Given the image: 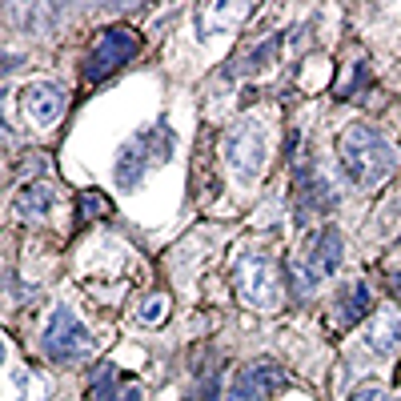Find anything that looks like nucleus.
Here are the masks:
<instances>
[{
    "mask_svg": "<svg viewBox=\"0 0 401 401\" xmlns=\"http://www.w3.org/2000/svg\"><path fill=\"white\" fill-rule=\"evenodd\" d=\"M20 109H24L29 125H56L64 112V89L48 84V80H32L20 93Z\"/></svg>",
    "mask_w": 401,
    "mask_h": 401,
    "instance_id": "6e6552de",
    "label": "nucleus"
},
{
    "mask_svg": "<svg viewBox=\"0 0 401 401\" xmlns=\"http://www.w3.org/2000/svg\"><path fill=\"white\" fill-rule=\"evenodd\" d=\"M40 345H45V353L52 357V361H61V365H77V361H84V357H93V349H96L93 333H89V329L77 321V313L64 309V305L48 317Z\"/></svg>",
    "mask_w": 401,
    "mask_h": 401,
    "instance_id": "f03ea898",
    "label": "nucleus"
},
{
    "mask_svg": "<svg viewBox=\"0 0 401 401\" xmlns=\"http://www.w3.org/2000/svg\"><path fill=\"white\" fill-rule=\"evenodd\" d=\"M233 281H237V297L249 309H269L277 305V273L265 253H245L233 265Z\"/></svg>",
    "mask_w": 401,
    "mask_h": 401,
    "instance_id": "39448f33",
    "label": "nucleus"
},
{
    "mask_svg": "<svg viewBox=\"0 0 401 401\" xmlns=\"http://www.w3.org/2000/svg\"><path fill=\"white\" fill-rule=\"evenodd\" d=\"M293 189H297V213H301V217H321V213H329V209L337 205L329 176L321 173V169H313V165H301V169H297Z\"/></svg>",
    "mask_w": 401,
    "mask_h": 401,
    "instance_id": "0eeeda50",
    "label": "nucleus"
},
{
    "mask_svg": "<svg viewBox=\"0 0 401 401\" xmlns=\"http://www.w3.org/2000/svg\"><path fill=\"white\" fill-rule=\"evenodd\" d=\"M337 157L345 165L353 185H377L393 173V149L377 128L369 125H345L337 137Z\"/></svg>",
    "mask_w": 401,
    "mask_h": 401,
    "instance_id": "f257e3e1",
    "label": "nucleus"
},
{
    "mask_svg": "<svg viewBox=\"0 0 401 401\" xmlns=\"http://www.w3.org/2000/svg\"><path fill=\"white\" fill-rule=\"evenodd\" d=\"M349 401H398V398H393L385 385H365V389H357Z\"/></svg>",
    "mask_w": 401,
    "mask_h": 401,
    "instance_id": "a211bd4d",
    "label": "nucleus"
},
{
    "mask_svg": "<svg viewBox=\"0 0 401 401\" xmlns=\"http://www.w3.org/2000/svg\"><path fill=\"white\" fill-rule=\"evenodd\" d=\"M341 257H345L341 233H337V229H321L317 237H313V245H309V253L293 261V285H297V293H301V297L313 293V285H317L321 277H329V273L341 269Z\"/></svg>",
    "mask_w": 401,
    "mask_h": 401,
    "instance_id": "20e7f679",
    "label": "nucleus"
},
{
    "mask_svg": "<svg viewBox=\"0 0 401 401\" xmlns=\"http://www.w3.org/2000/svg\"><path fill=\"white\" fill-rule=\"evenodd\" d=\"M137 56V32L133 29H109L100 32V40L93 45L89 61H84V80H105L109 73H116L121 64H128Z\"/></svg>",
    "mask_w": 401,
    "mask_h": 401,
    "instance_id": "423d86ee",
    "label": "nucleus"
},
{
    "mask_svg": "<svg viewBox=\"0 0 401 401\" xmlns=\"http://www.w3.org/2000/svg\"><path fill=\"white\" fill-rule=\"evenodd\" d=\"M277 52H281V32H273L269 40H261L257 48H249L245 61L237 64V73H265V68L277 61Z\"/></svg>",
    "mask_w": 401,
    "mask_h": 401,
    "instance_id": "4468645a",
    "label": "nucleus"
},
{
    "mask_svg": "<svg viewBox=\"0 0 401 401\" xmlns=\"http://www.w3.org/2000/svg\"><path fill=\"white\" fill-rule=\"evenodd\" d=\"M225 160L241 185H253L265 169V128L261 121H237L225 137Z\"/></svg>",
    "mask_w": 401,
    "mask_h": 401,
    "instance_id": "7ed1b4c3",
    "label": "nucleus"
},
{
    "mask_svg": "<svg viewBox=\"0 0 401 401\" xmlns=\"http://www.w3.org/2000/svg\"><path fill=\"white\" fill-rule=\"evenodd\" d=\"M281 381H285V373L273 365V361H253V365H245L233 377L229 401H261V398H269Z\"/></svg>",
    "mask_w": 401,
    "mask_h": 401,
    "instance_id": "1a4fd4ad",
    "label": "nucleus"
},
{
    "mask_svg": "<svg viewBox=\"0 0 401 401\" xmlns=\"http://www.w3.org/2000/svg\"><path fill=\"white\" fill-rule=\"evenodd\" d=\"M109 213H112L109 197H100L96 189L93 192H80V217H77L80 225H89L93 217H109Z\"/></svg>",
    "mask_w": 401,
    "mask_h": 401,
    "instance_id": "f3484780",
    "label": "nucleus"
},
{
    "mask_svg": "<svg viewBox=\"0 0 401 401\" xmlns=\"http://www.w3.org/2000/svg\"><path fill=\"white\" fill-rule=\"evenodd\" d=\"M52 201H56V197H52L48 185H24V189L16 192V217H24V221H45Z\"/></svg>",
    "mask_w": 401,
    "mask_h": 401,
    "instance_id": "ddd939ff",
    "label": "nucleus"
},
{
    "mask_svg": "<svg viewBox=\"0 0 401 401\" xmlns=\"http://www.w3.org/2000/svg\"><path fill=\"white\" fill-rule=\"evenodd\" d=\"M369 309H373V297L365 285H349L341 293V321H361Z\"/></svg>",
    "mask_w": 401,
    "mask_h": 401,
    "instance_id": "2eb2a0df",
    "label": "nucleus"
},
{
    "mask_svg": "<svg viewBox=\"0 0 401 401\" xmlns=\"http://www.w3.org/2000/svg\"><path fill=\"white\" fill-rule=\"evenodd\" d=\"M365 341H369V349L377 353V357L398 353V345H401V313L393 309V305H385V309L373 313V321L365 325Z\"/></svg>",
    "mask_w": 401,
    "mask_h": 401,
    "instance_id": "9b49d317",
    "label": "nucleus"
},
{
    "mask_svg": "<svg viewBox=\"0 0 401 401\" xmlns=\"http://www.w3.org/2000/svg\"><path fill=\"white\" fill-rule=\"evenodd\" d=\"M169 305H173L169 301V293H149V297L141 301V309H137V321L153 329V325H160V321L169 317Z\"/></svg>",
    "mask_w": 401,
    "mask_h": 401,
    "instance_id": "dca6fc26",
    "label": "nucleus"
},
{
    "mask_svg": "<svg viewBox=\"0 0 401 401\" xmlns=\"http://www.w3.org/2000/svg\"><path fill=\"white\" fill-rule=\"evenodd\" d=\"M153 144V133H141L133 144H125L121 149V160H116V185L121 189H137L141 185V176L149 165H157V157L165 160V153H157V149H149Z\"/></svg>",
    "mask_w": 401,
    "mask_h": 401,
    "instance_id": "9d476101",
    "label": "nucleus"
},
{
    "mask_svg": "<svg viewBox=\"0 0 401 401\" xmlns=\"http://www.w3.org/2000/svg\"><path fill=\"white\" fill-rule=\"evenodd\" d=\"M93 401H144V393L116 365H100L93 377Z\"/></svg>",
    "mask_w": 401,
    "mask_h": 401,
    "instance_id": "f8f14e48",
    "label": "nucleus"
}]
</instances>
